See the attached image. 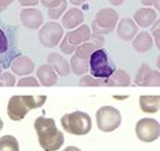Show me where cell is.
<instances>
[{
  "label": "cell",
  "instance_id": "obj_39",
  "mask_svg": "<svg viewBox=\"0 0 160 151\" xmlns=\"http://www.w3.org/2000/svg\"><path fill=\"white\" fill-rule=\"evenodd\" d=\"M1 74H2V66L0 65V77H1Z\"/></svg>",
  "mask_w": 160,
  "mask_h": 151
},
{
  "label": "cell",
  "instance_id": "obj_19",
  "mask_svg": "<svg viewBox=\"0 0 160 151\" xmlns=\"http://www.w3.org/2000/svg\"><path fill=\"white\" fill-rule=\"evenodd\" d=\"M140 110L144 113H157L160 108V97L159 95L152 96H140L139 97Z\"/></svg>",
  "mask_w": 160,
  "mask_h": 151
},
{
  "label": "cell",
  "instance_id": "obj_14",
  "mask_svg": "<svg viewBox=\"0 0 160 151\" xmlns=\"http://www.w3.org/2000/svg\"><path fill=\"white\" fill-rule=\"evenodd\" d=\"M10 68L14 74L19 76H25L31 74L35 70V63L31 60V58L26 57V56H19L11 61Z\"/></svg>",
  "mask_w": 160,
  "mask_h": 151
},
{
  "label": "cell",
  "instance_id": "obj_32",
  "mask_svg": "<svg viewBox=\"0 0 160 151\" xmlns=\"http://www.w3.org/2000/svg\"><path fill=\"white\" fill-rule=\"evenodd\" d=\"M15 0H0V12L5 11L8 9V6H10Z\"/></svg>",
  "mask_w": 160,
  "mask_h": 151
},
{
  "label": "cell",
  "instance_id": "obj_31",
  "mask_svg": "<svg viewBox=\"0 0 160 151\" xmlns=\"http://www.w3.org/2000/svg\"><path fill=\"white\" fill-rule=\"evenodd\" d=\"M144 6H155L159 10V0H140Z\"/></svg>",
  "mask_w": 160,
  "mask_h": 151
},
{
  "label": "cell",
  "instance_id": "obj_11",
  "mask_svg": "<svg viewBox=\"0 0 160 151\" xmlns=\"http://www.w3.org/2000/svg\"><path fill=\"white\" fill-rule=\"evenodd\" d=\"M136 85L138 86H152L159 87L160 85V74L158 70H153L149 64H142L139 70L134 79Z\"/></svg>",
  "mask_w": 160,
  "mask_h": 151
},
{
  "label": "cell",
  "instance_id": "obj_30",
  "mask_svg": "<svg viewBox=\"0 0 160 151\" xmlns=\"http://www.w3.org/2000/svg\"><path fill=\"white\" fill-rule=\"evenodd\" d=\"M21 6H25V7H31V6H36L40 0H19Z\"/></svg>",
  "mask_w": 160,
  "mask_h": 151
},
{
  "label": "cell",
  "instance_id": "obj_13",
  "mask_svg": "<svg viewBox=\"0 0 160 151\" xmlns=\"http://www.w3.org/2000/svg\"><path fill=\"white\" fill-rule=\"evenodd\" d=\"M133 19H134L133 21L136 22L137 26L143 27V28H148L153 23H155V21H158V14L152 7H142L134 12Z\"/></svg>",
  "mask_w": 160,
  "mask_h": 151
},
{
  "label": "cell",
  "instance_id": "obj_24",
  "mask_svg": "<svg viewBox=\"0 0 160 151\" xmlns=\"http://www.w3.org/2000/svg\"><path fill=\"white\" fill-rule=\"evenodd\" d=\"M0 151H20L19 141L12 135H4L0 138Z\"/></svg>",
  "mask_w": 160,
  "mask_h": 151
},
{
  "label": "cell",
  "instance_id": "obj_5",
  "mask_svg": "<svg viewBox=\"0 0 160 151\" xmlns=\"http://www.w3.org/2000/svg\"><path fill=\"white\" fill-rule=\"evenodd\" d=\"M60 123L65 132L73 135H86L92 125L90 115L80 111L63 115Z\"/></svg>",
  "mask_w": 160,
  "mask_h": 151
},
{
  "label": "cell",
  "instance_id": "obj_10",
  "mask_svg": "<svg viewBox=\"0 0 160 151\" xmlns=\"http://www.w3.org/2000/svg\"><path fill=\"white\" fill-rule=\"evenodd\" d=\"M136 134L138 139L144 143H152L159 139V122L153 118H143L136 125Z\"/></svg>",
  "mask_w": 160,
  "mask_h": 151
},
{
  "label": "cell",
  "instance_id": "obj_1",
  "mask_svg": "<svg viewBox=\"0 0 160 151\" xmlns=\"http://www.w3.org/2000/svg\"><path fill=\"white\" fill-rule=\"evenodd\" d=\"M35 130L41 148L44 151H57L64 144V135L57 129L56 122L52 118L38 117L35 120Z\"/></svg>",
  "mask_w": 160,
  "mask_h": 151
},
{
  "label": "cell",
  "instance_id": "obj_4",
  "mask_svg": "<svg viewBox=\"0 0 160 151\" xmlns=\"http://www.w3.org/2000/svg\"><path fill=\"white\" fill-rule=\"evenodd\" d=\"M116 66L107 52L102 48L96 49L89 58V71L95 79L106 80L113 74Z\"/></svg>",
  "mask_w": 160,
  "mask_h": 151
},
{
  "label": "cell",
  "instance_id": "obj_20",
  "mask_svg": "<svg viewBox=\"0 0 160 151\" xmlns=\"http://www.w3.org/2000/svg\"><path fill=\"white\" fill-rule=\"evenodd\" d=\"M152 47H153V38L147 31L137 33L136 37L133 38V48L139 53H145L150 51Z\"/></svg>",
  "mask_w": 160,
  "mask_h": 151
},
{
  "label": "cell",
  "instance_id": "obj_15",
  "mask_svg": "<svg viewBox=\"0 0 160 151\" xmlns=\"http://www.w3.org/2000/svg\"><path fill=\"white\" fill-rule=\"evenodd\" d=\"M137 33H138V26L133 20L128 17L121 20L117 26V35L122 41H126V42L132 41Z\"/></svg>",
  "mask_w": 160,
  "mask_h": 151
},
{
  "label": "cell",
  "instance_id": "obj_34",
  "mask_svg": "<svg viewBox=\"0 0 160 151\" xmlns=\"http://www.w3.org/2000/svg\"><path fill=\"white\" fill-rule=\"evenodd\" d=\"M54 1H57V0H40V2L43 5V6H46V7H48L49 5H52Z\"/></svg>",
  "mask_w": 160,
  "mask_h": 151
},
{
  "label": "cell",
  "instance_id": "obj_29",
  "mask_svg": "<svg viewBox=\"0 0 160 151\" xmlns=\"http://www.w3.org/2000/svg\"><path fill=\"white\" fill-rule=\"evenodd\" d=\"M90 41L91 42H94L99 48L103 46V43H105V39L103 37L101 36V35H98V33H91V37H90Z\"/></svg>",
  "mask_w": 160,
  "mask_h": 151
},
{
  "label": "cell",
  "instance_id": "obj_3",
  "mask_svg": "<svg viewBox=\"0 0 160 151\" xmlns=\"http://www.w3.org/2000/svg\"><path fill=\"white\" fill-rule=\"evenodd\" d=\"M47 101V96L40 95V96H12L8 103V115L11 120L19 122L22 120L26 114L32 110L40 108Z\"/></svg>",
  "mask_w": 160,
  "mask_h": 151
},
{
  "label": "cell",
  "instance_id": "obj_22",
  "mask_svg": "<svg viewBox=\"0 0 160 151\" xmlns=\"http://www.w3.org/2000/svg\"><path fill=\"white\" fill-rule=\"evenodd\" d=\"M69 66L70 71H73L75 75H86L89 71V59H81L74 54L70 59Z\"/></svg>",
  "mask_w": 160,
  "mask_h": 151
},
{
  "label": "cell",
  "instance_id": "obj_21",
  "mask_svg": "<svg viewBox=\"0 0 160 151\" xmlns=\"http://www.w3.org/2000/svg\"><path fill=\"white\" fill-rule=\"evenodd\" d=\"M131 85V76L123 69H117L113 74L106 79V86H129Z\"/></svg>",
  "mask_w": 160,
  "mask_h": 151
},
{
  "label": "cell",
  "instance_id": "obj_12",
  "mask_svg": "<svg viewBox=\"0 0 160 151\" xmlns=\"http://www.w3.org/2000/svg\"><path fill=\"white\" fill-rule=\"evenodd\" d=\"M21 23L28 30H37L43 25V14L38 9L35 7H25L20 12Z\"/></svg>",
  "mask_w": 160,
  "mask_h": 151
},
{
  "label": "cell",
  "instance_id": "obj_27",
  "mask_svg": "<svg viewBox=\"0 0 160 151\" xmlns=\"http://www.w3.org/2000/svg\"><path fill=\"white\" fill-rule=\"evenodd\" d=\"M1 82H2V86H14L15 82H16V79L14 74L6 71V73H2L1 74V77H0Z\"/></svg>",
  "mask_w": 160,
  "mask_h": 151
},
{
  "label": "cell",
  "instance_id": "obj_16",
  "mask_svg": "<svg viewBox=\"0 0 160 151\" xmlns=\"http://www.w3.org/2000/svg\"><path fill=\"white\" fill-rule=\"evenodd\" d=\"M47 63L48 65L60 76H68L70 74V66L67 59L62 57L58 53H51L47 57Z\"/></svg>",
  "mask_w": 160,
  "mask_h": 151
},
{
  "label": "cell",
  "instance_id": "obj_25",
  "mask_svg": "<svg viewBox=\"0 0 160 151\" xmlns=\"http://www.w3.org/2000/svg\"><path fill=\"white\" fill-rule=\"evenodd\" d=\"M67 7H68L67 0H60L58 4L48 7V16L52 20H58L67 11Z\"/></svg>",
  "mask_w": 160,
  "mask_h": 151
},
{
  "label": "cell",
  "instance_id": "obj_37",
  "mask_svg": "<svg viewBox=\"0 0 160 151\" xmlns=\"http://www.w3.org/2000/svg\"><path fill=\"white\" fill-rule=\"evenodd\" d=\"M63 151H81L79 148H75V146H68L67 149H64Z\"/></svg>",
  "mask_w": 160,
  "mask_h": 151
},
{
  "label": "cell",
  "instance_id": "obj_7",
  "mask_svg": "<svg viewBox=\"0 0 160 151\" xmlns=\"http://www.w3.org/2000/svg\"><path fill=\"white\" fill-rule=\"evenodd\" d=\"M90 37H91L90 26L81 25L77 30L70 31L64 36V39L60 43V51L64 54H73L75 52V48L80 44L90 41Z\"/></svg>",
  "mask_w": 160,
  "mask_h": 151
},
{
  "label": "cell",
  "instance_id": "obj_17",
  "mask_svg": "<svg viewBox=\"0 0 160 151\" xmlns=\"http://www.w3.org/2000/svg\"><path fill=\"white\" fill-rule=\"evenodd\" d=\"M84 21V14L82 11L78 7H70L62 17V23L64 27L72 30V28H77Z\"/></svg>",
  "mask_w": 160,
  "mask_h": 151
},
{
  "label": "cell",
  "instance_id": "obj_23",
  "mask_svg": "<svg viewBox=\"0 0 160 151\" xmlns=\"http://www.w3.org/2000/svg\"><path fill=\"white\" fill-rule=\"evenodd\" d=\"M96 49H99V47H98L94 42L88 41V42L80 44V46H78V47L75 48L74 54H75L77 57L81 58V59H89L90 56H91Z\"/></svg>",
  "mask_w": 160,
  "mask_h": 151
},
{
  "label": "cell",
  "instance_id": "obj_35",
  "mask_svg": "<svg viewBox=\"0 0 160 151\" xmlns=\"http://www.w3.org/2000/svg\"><path fill=\"white\" fill-rule=\"evenodd\" d=\"M85 1H89V0H69V2H72V4H73V5H75V6L82 5Z\"/></svg>",
  "mask_w": 160,
  "mask_h": 151
},
{
  "label": "cell",
  "instance_id": "obj_33",
  "mask_svg": "<svg viewBox=\"0 0 160 151\" xmlns=\"http://www.w3.org/2000/svg\"><path fill=\"white\" fill-rule=\"evenodd\" d=\"M153 35H154L155 42H157V47L159 48V23L157 25V28H155V27H153Z\"/></svg>",
  "mask_w": 160,
  "mask_h": 151
},
{
  "label": "cell",
  "instance_id": "obj_2",
  "mask_svg": "<svg viewBox=\"0 0 160 151\" xmlns=\"http://www.w3.org/2000/svg\"><path fill=\"white\" fill-rule=\"evenodd\" d=\"M16 27L0 20V65L9 68L11 61L21 56L16 41Z\"/></svg>",
  "mask_w": 160,
  "mask_h": 151
},
{
  "label": "cell",
  "instance_id": "obj_36",
  "mask_svg": "<svg viewBox=\"0 0 160 151\" xmlns=\"http://www.w3.org/2000/svg\"><path fill=\"white\" fill-rule=\"evenodd\" d=\"M113 6H120V5H122L123 2H124V0H108Z\"/></svg>",
  "mask_w": 160,
  "mask_h": 151
},
{
  "label": "cell",
  "instance_id": "obj_28",
  "mask_svg": "<svg viewBox=\"0 0 160 151\" xmlns=\"http://www.w3.org/2000/svg\"><path fill=\"white\" fill-rule=\"evenodd\" d=\"M18 86H40V82L33 76H26L18 82Z\"/></svg>",
  "mask_w": 160,
  "mask_h": 151
},
{
  "label": "cell",
  "instance_id": "obj_38",
  "mask_svg": "<svg viewBox=\"0 0 160 151\" xmlns=\"http://www.w3.org/2000/svg\"><path fill=\"white\" fill-rule=\"evenodd\" d=\"M2 127H4V123H2V120H1V118H0V130L2 129Z\"/></svg>",
  "mask_w": 160,
  "mask_h": 151
},
{
  "label": "cell",
  "instance_id": "obj_9",
  "mask_svg": "<svg viewBox=\"0 0 160 151\" xmlns=\"http://www.w3.org/2000/svg\"><path fill=\"white\" fill-rule=\"evenodd\" d=\"M64 35L63 26L59 25L58 22L51 21L47 22L41 27L40 33H38V39L41 44L47 48H53L60 42V39Z\"/></svg>",
  "mask_w": 160,
  "mask_h": 151
},
{
  "label": "cell",
  "instance_id": "obj_8",
  "mask_svg": "<svg viewBox=\"0 0 160 151\" xmlns=\"http://www.w3.org/2000/svg\"><path fill=\"white\" fill-rule=\"evenodd\" d=\"M98 128L101 132H113L121 125L122 117L120 111L111 106H103L96 112Z\"/></svg>",
  "mask_w": 160,
  "mask_h": 151
},
{
  "label": "cell",
  "instance_id": "obj_26",
  "mask_svg": "<svg viewBox=\"0 0 160 151\" xmlns=\"http://www.w3.org/2000/svg\"><path fill=\"white\" fill-rule=\"evenodd\" d=\"M80 86H106V80L95 79L91 75H85L79 81Z\"/></svg>",
  "mask_w": 160,
  "mask_h": 151
},
{
  "label": "cell",
  "instance_id": "obj_6",
  "mask_svg": "<svg viewBox=\"0 0 160 151\" xmlns=\"http://www.w3.org/2000/svg\"><path fill=\"white\" fill-rule=\"evenodd\" d=\"M118 19H120V15L115 9H111V7L101 9L96 12L90 28H92L94 33H98L101 36L108 35L113 32V30L116 28Z\"/></svg>",
  "mask_w": 160,
  "mask_h": 151
},
{
  "label": "cell",
  "instance_id": "obj_18",
  "mask_svg": "<svg viewBox=\"0 0 160 151\" xmlns=\"http://www.w3.org/2000/svg\"><path fill=\"white\" fill-rule=\"evenodd\" d=\"M37 79L42 86H54L58 82V74L48 65H41L37 69Z\"/></svg>",
  "mask_w": 160,
  "mask_h": 151
},
{
  "label": "cell",
  "instance_id": "obj_40",
  "mask_svg": "<svg viewBox=\"0 0 160 151\" xmlns=\"http://www.w3.org/2000/svg\"><path fill=\"white\" fill-rule=\"evenodd\" d=\"M0 86H2V82H1V80H0Z\"/></svg>",
  "mask_w": 160,
  "mask_h": 151
}]
</instances>
